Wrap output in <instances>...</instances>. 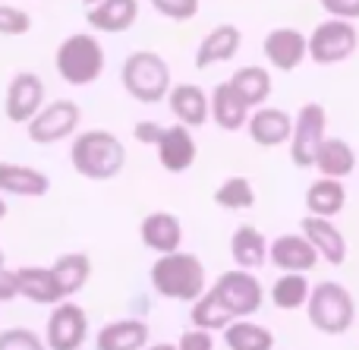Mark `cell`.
Returning a JSON list of instances; mask_svg holds the SVG:
<instances>
[{
  "label": "cell",
  "instance_id": "obj_1",
  "mask_svg": "<svg viewBox=\"0 0 359 350\" xmlns=\"http://www.w3.org/2000/svg\"><path fill=\"white\" fill-rule=\"evenodd\" d=\"M69 164L86 180L104 183V180H114L123 170L126 149L120 142V136H114L111 130H86L73 139Z\"/></svg>",
  "mask_w": 359,
  "mask_h": 350
},
{
  "label": "cell",
  "instance_id": "obj_2",
  "mask_svg": "<svg viewBox=\"0 0 359 350\" xmlns=\"http://www.w3.org/2000/svg\"><path fill=\"white\" fill-rule=\"evenodd\" d=\"M149 281L155 294L164 300H180V303H196L205 294V265L192 253H168L158 256L149 271Z\"/></svg>",
  "mask_w": 359,
  "mask_h": 350
},
{
  "label": "cell",
  "instance_id": "obj_3",
  "mask_svg": "<svg viewBox=\"0 0 359 350\" xmlns=\"http://www.w3.org/2000/svg\"><path fill=\"white\" fill-rule=\"evenodd\" d=\"M120 82L130 92V98L142 101V105H158L174 88L168 60L155 51H133L120 67Z\"/></svg>",
  "mask_w": 359,
  "mask_h": 350
},
{
  "label": "cell",
  "instance_id": "obj_4",
  "mask_svg": "<svg viewBox=\"0 0 359 350\" xmlns=\"http://www.w3.org/2000/svg\"><path fill=\"white\" fill-rule=\"evenodd\" d=\"M306 316L309 325L322 335H347L350 325L356 322V300L344 284L337 281H322L312 288L309 303H306Z\"/></svg>",
  "mask_w": 359,
  "mask_h": 350
},
{
  "label": "cell",
  "instance_id": "obj_5",
  "mask_svg": "<svg viewBox=\"0 0 359 350\" xmlns=\"http://www.w3.org/2000/svg\"><path fill=\"white\" fill-rule=\"evenodd\" d=\"M57 73H60L63 82L69 86H92L101 73H104V48L95 35L88 32H73L69 38H63L60 48L54 54Z\"/></svg>",
  "mask_w": 359,
  "mask_h": 350
},
{
  "label": "cell",
  "instance_id": "obj_6",
  "mask_svg": "<svg viewBox=\"0 0 359 350\" xmlns=\"http://www.w3.org/2000/svg\"><path fill=\"white\" fill-rule=\"evenodd\" d=\"M306 41H309V60L312 63H318V67H334V63H344L356 54L359 32H356L353 22L328 19V22H318Z\"/></svg>",
  "mask_w": 359,
  "mask_h": 350
},
{
  "label": "cell",
  "instance_id": "obj_7",
  "mask_svg": "<svg viewBox=\"0 0 359 350\" xmlns=\"http://www.w3.org/2000/svg\"><path fill=\"white\" fill-rule=\"evenodd\" d=\"M328 130V111L318 101H306L293 117V136H290V161L297 168H316V155L322 149V142Z\"/></svg>",
  "mask_w": 359,
  "mask_h": 350
},
{
  "label": "cell",
  "instance_id": "obj_8",
  "mask_svg": "<svg viewBox=\"0 0 359 350\" xmlns=\"http://www.w3.org/2000/svg\"><path fill=\"white\" fill-rule=\"evenodd\" d=\"M211 294L230 309L233 319H249L252 313H259L265 303V288L255 275L243 269H230L224 275H217V281L211 284Z\"/></svg>",
  "mask_w": 359,
  "mask_h": 350
},
{
  "label": "cell",
  "instance_id": "obj_9",
  "mask_svg": "<svg viewBox=\"0 0 359 350\" xmlns=\"http://www.w3.org/2000/svg\"><path fill=\"white\" fill-rule=\"evenodd\" d=\"M82 123V111L76 101L69 98H57L50 105H44L38 111V117L32 120L25 130H29V139L35 145H54V142H63V139L76 136Z\"/></svg>",
  "mask_w": 359,
  "mask_h": 350
},
{
  "label": "cell",
  "instance_id": "obj_10",
  "mask_svg": "<svg viewBox=\"0 0 359 350\" xmlns=\"http://www.w3.org/2000/svg\"><path fill=\"white\" fill-rule=\"evenodd\" d=\"M88 338V313L73 300H63L50 309L44 322V344L48 350H79Z\"/></svg>",
  "mask_w": 359,
  "mask_h": 350
},
{
  "label": "cell",
  "instance_id": "obj_11",
  "mask_svg": "<svg viewBox=\"0 0 359 350\" xmlns=\"http://www.w3.org/2000/svg\"><path fill=\"white\" fill-rule=\"evenodd\" d=\"M44 107V82L38 73H16L6 86V95H4V114L6 120L13 123H25L29 126L32 120L38 117V111Z\"/></svg>",
  "mask_w": 359,
  "mask_h": 350
},
{
  "label": "cell",
  "instance_id": "obj_12",
  "mask_svg": "<svg viewBox=\"0 0 359 350\" xmlns=\"http://www.w3.org/2000/svg\"><path fill=\"white\" fill-rule=\"evenodd\" d=\"M262 51H265V60L271 63L278 73H293L299 69V63L309 57V41L299 29H290V25H280V29H271L262 41Z\"/></svg>",
  "mask_w": 359,
  "mask_h": 350
},
{
  "label": "cell",
  "instance_id": "obj_13",
  "mask_svg": "<svg viewBox=\"0 0 359 350\" xmlns=\"http://www.w3.org/2000/svg\"><path fill=\"white\" fill-rule=\"evenodd\" d=\"M268 262L287 275H303L318 265V253L303 234H284V237L268 243Z\"/></svg>",
  "mask_w": 359,
  "mask_h": 350
},
{
  "label": "cell",
  "instance_id": "obj_14",
  "mask_svg": "<svg viewBox=\"0 0 359 350\" xmlns=\"http://www.w3.org/2000/svg\"><path fill=\"white\" fill-rule=\"evenodd\" d=\"M299 234L312 243V250L318 253L322 262H328V265H344L347 262V237H344L341 227L331 224L328 218L303 215V221H299Z\"/></svg>",
  "mask_w": 359,
  "mask_h": 350
},
{
  "label": "cell",
  "instance_id": "obj_15",
  "mask_svg": "<svg viewBox=\"0 0 359 350\" xmlns=\"http://www.w3.org/2000/svg\"><path fill=\"white\" fill-rule=\"evenodd\" d=\"M246 133L255 145L262 149H278V145L290 142L293 136V117L280 107H259V111L249 114Z\"/></svg>",
  "mask_w": 359,
  "mask_h": 350
},
{
  "label": "cell",
  "instance_id": "obj_16",
  "mask_svg": "<svg viewBox=\"0 0 359 350\" xmlns=\"http://www.w3.org/2000/svg\"><path fill=\"white\" fill-rule=\"evenodd\" d=\"M155 149H158V161H161V168L170 170V174H183V170H189L192 164H196V155H198L192 130L183 126V123L164 126V136Z\"/></svg>",
  "mask_w": 359,
  "mask_h": 350
},
{
  "label": "cell",
  "instance_id": "obj_17",
  "mask_svg": "<svg viewBox=\"0 0 359 350\" xmlns=\"http://www.w3.org/2000/svg\"><path fill=\"white\" fill-rule=\"evenodd\" d=\"M50 193V177L38 168L16 161H0V196H22V199H41Z\"/></svg>",
  "mask_w": 359,
  "mask_h": 350
},
{
  "label": "cell",
  "instance_id": "obj_18",
  "mask_svg": "<svg viewBox=\"0 0 359 350\" xmlns=\"http://www.w3.org/2000/svg\"><path fill=\"white\" fill-rule=\"evenodd\" d=\"M139 237H142L145 250L158 253V256H168V253H177L183 246V224L170 212H151L139 224Z\"/></svg>",
  "mask_w": 359,
  "mask_h": 350
},
{
  "label": "cell",
  "instance_id": "obj_19",
  "mask_svg": "<svg viewBox=\"0 0 359 350\" xmlns=\"http://www.w3.org/2000/svg\"><path fill=\"white\" fill-rule=\"evenodd\" d=\"M240 44H243V32L236 25H230V22L215 25L196 48V69H208L215 63L233 60L240 54Z\"/></svg>",
  "mask_w": 359,
  "mask_h": 350
},
{
  "label": "cell",
  "instance_id": "obj_20",
  "mask_svg": "<svg viewBox=\"0 0 359 350\" xmlns=\"http://www.w3.org/2000/svg\"><path fill=\"white\" fill-rule=\"evenodd\" d=\"M168 107H170V114L177 117V123L189 126V130H196V126H205V120L211 117L208 95H205V88L192 86V82H180V86L170 88Z\"/></svg>",
  "mask_w": 359,
  "mask_h": 350
},
{
  "label": "cell",
  "instance_id": "obj_21",
  "mask_svg": "<svg viewBox=\"0 0 359 350\" xmlns=\"http://www.w3.org/2000/svg\"><path fill=\"white\" fill-rule=\"evenodd\" d=\"M149 347V325L142 319H114L95 335V350H145Z\"/></svg>",
  "mask_w": 359,
  "mask_h": 350
},
{
  "label": "cell",
  "instance_id": "obj_22",
  "mask_svg": "<svg viewBox=\"0 0 359 350\" xmlns=\"http://www.w3.org/2000/svg\"><path fill=\"white\" fill-rule=\"evenodd\" d=\"M88 25L95 32H107V35H120V32L133 29L139 19V0H101L86 13Z\"/></svg>",
  "mask_w": 359,
  "mask_h": 350
},
{
  "label": "cell",
  "instance_id": "obj_23",
  "mask_svg": "<svg viewBox=\"0 0 359 350\" xmlns=\"http://www.w3.org/2000/svg\"><path fill=\"white\" fill-rule=\"evenodd\" d=\"M208 105H211V120H215L221 130H227V133L243 130V126L249 123V114H252L246 107V101L233 92V86H230V82L215 86V92L208 95Z\"/></svg>",
  "mask_w": 359,
  "mask_h": 350
},
{
  "label": "cell",
  "instance_id": "obj_24",
  "mask_svg": "<svg viewBox=\"0 0 359 350\" xmlns=\"http://www.w3.org/2000/svg\"><path fill=\"white\" fill-rule=\"evenodd\" d=\"M230 259L236 262V269L252 271L262 269L268 262V240L259 227L252 224H240L230 237Z\"/></svg>",
  "mask_w": 359,
  "mask_h": 350
},
{
  "label": "cell",
  "instance_id": "obj_25",
  "mask_svg": "<svg viewBox=\"0 0 359 350\" xmlns=\"http://www.w3.org/2000/svg\"><path fill=\"white\" fill-rule=\"evenodd\" d=\"M16 278H19V297H25V300L38 303V307H57V303H63L54 275L44 265H22V269H16Z\"/></svg>",
  "mask_w": 359,
  "mask_h": 350
},
{
  "label": "cell",
  "instance_id": "obj_26",
  "mask_svg": "<svg viewBox=\"0 0 359 350\" xmlns=\"http://www.w3.org/2000/svg\"><path fill=\"white\" fill-rule=\"evenodd\" d=\"M356 168V152L353 145L347 142V139L341 136H331L322 142V149H318L316 155V170L325 177V180H344V177H350Z\"/></svg>",
  "mask_w": 359,
  "mask_h": 350
},
{
  "label": "cell",
  "instance_id": "obj_27",
  "mask_svg": "<svg viewBox=\"0 0 359 350\" xmlns=\"http://www.w3.org/2000/svg\"><path fill=\"white\" fill-rule=\"evenodd\" d=\"M50 275L57 281V290H60L63 300L76 297L92 278V259L86 253H63L54 265H50Z\"/></svg>",
  "mask_w": 359,
  "mask_h": 350
},
{
  "label": "cell",
  "instance_id": "obj_28",
  "mask_svg": "<svg viewBox=\"0 0 359 350\" xmlns=\"http://www.w3.org/2000/svg\"><path fill=\"white\" fill-rule=\"evenodd\" d=\"M347 206V189L344 180H325L318 177L309 189H306V215H316V218H337Z\"/></svg>",
  "mask_w": 359,
  "mask_h": 350
},
{
  "label": "cell",
  "instance_id": "obj_29",
  "mask_svg": "<svg viewBox=\"0 0 359 350\" xmlns=\"http://www.w3.org/2000/svg\"><path fill=\"white\" fill-rule=\"evenodd\" d=\"M227 82L233 86V92L246 101L249 111H252V107L259 111L268 101V95H271V73H268L265 67H240Z\"/></svg>",
  "mask_w": 359,
  "mask_h": 350
},
{
  "label": "cell",
  "instance_id": "obj_30",
  "mask_svg": "<svg viewBox=\"0 0 359 350\" xmlns=\"http://www.w3.org/2000/svg\"><path fill=\"white\" fill-rule=\"evenodd\" d=\"M189 319H192V328H202V332H224L227 325H233V316L230 309L217 300L211 290H205L189 309Z\"/></svg>",
  "mask_w": 359,
  "mask_h": 350
},
{
  "label": "cell",
  "instance_id": "obj_31",
  "mask_svg": "<svg viewBox=\"0 0 359 350\" xmlns=\"http://www.w3.org/2000/svg\"><path fill=\"white\" fill-rule=\"evenodd\" d=\"M224 344L230 350H274V335L265 325H255L249 319H236L224 328Z\"/></svg>",
  "mask_w": 359,
  "mask_h": 350
},
{
  "label": "cell",
  "instance_id": "obj_32",
  "mask_svg": "<svg viewBox=\"0 0 359 350\" xmlns=\"http://www.w3.org/2000/svg\"><path fill=\"white\" fill-rule=\"evenodd\" d=\"M309 294L312 288L306 275H280L271 288V303L284 313H293V309H303L309 303Z\"/></svg>",
  "mask_w": 359,
  "mask_h": 350
},
{
  "label": "cell",
  "instance_id": "obj_33",
  "mask_svg": "<svg viewBox=\"0 0 359 350\" xmlns=\"http://www.w3.org/2000/svg\"><path fill=\"white\" fill-rule=\"evenodd\" d=\"M215 202L217 208H227V212H246L255 206V189L246 177L233 174L215 189Z\"/></svg>",
  "mask_w": 359,
  "mask_h": 350
},
{
  "label": "cell",
  "instance_id": "obj_34",
  "mask_svg": "<svg viewBox=\"0 0 359 350\" xmlns=\"http://www.w3.org/2000/svg\"><path fill=\"white\" fill-rule=\"evenodd\" d=\"M32 32V16L19 6L10 4H0V35L6 38H19V35H29Z\"/></svg>",
  "mask_w": 359,
  "mask_h": 350
},
{
  "label": "cell",
  "instance_id": "obj_35",
  "mask_svg": "<svg viewBox=\"0 0 359 350\" xmlns=\"http://www.w3.org/2000/svg\"><path fill=\"white\" fill-rule=\"evenodd\" d=\"M0 350H48L32 328H4L0 332Z\"/></svg>",
  "mask_w": 359,
  "mask_h": 350
},
{
  "label": "cell",
  "instance_id": "obj_36",
  "mask_svg": "<svg viewBox=\"0 0 359 350\" xmlns=\"http://www.w3.org/2000/svg\"><path fill=\"white\" fill-rule=\"evenodd\" d=\"M155 13H161L164 19H174V22H189L198 16V0H151Z\"/></svg>",
  "mask_w": 359,
  "mask_h": 350
},
{
  "label": "cell",
  "instance_id": "obj_37",
  "mask_svg": "<svg viewBox=\"0 0 359 350\" xmlns=\"http://www.w3.org/2000/svg\"><path fill=\"white\" fill-rule=\"evenodd\" d=\"M318 4L331 19H344V22L359 19V0H318Z\"/></svg>",
  "mask_w": 359,
  "mask_h": 350
},
{
  "label": "cell",
  "instance_id": "obj_38",
  "mask_svg": "<svg viewBox=\"0 0 359 350\" xmlns=\"http://www.w3.org/2000/svg\"><path fill=\"white\" fill-rule=\"evenodd\" d=\"M177 350H215V335L202 332V328H189L180 335Z\"/></svg>",
  "mask_w": 359,
  "mask_h": 350
},
{
  "label": "cell",
  "instance_id": "obj_39",
  "mask_svg": "<svg viewBox=\"0 0 359 350\" xmlns=\"http://www.w3.org/2000/svg\"><path fill=\"white\" fill-rule=\"evenodd\" d=\"M164 136V126L155 123V120H139L136 126H133V139H136L139 145H158Z\"/></svg>",
  "mask_w": 359,
  "mask_h": 350
},
{
  "label": "cell",
  "instance_id": "obj_40",
  "mask_svg": "<svg viewBox=\"0 0 359 350\" xmlns=\"http://www.w3.org/2000/svg\"><path fill=\"white\" fill-rule=\"evenodd\" d=\"M19 297V278L16 271L0 269V303H13Z\"/></svg>",
  "mask_w": 359,
  "mask_h": 350
},
{
  "label": "cell",
  "instance_id": "obj_41",
  "mask_svg": "<svg viewBox=\"0 0 359 350\" xmlns=\"http://www.w3.org/2000/svg\"><path fill=\"white\" fill-rule=\"evenodd\" d=\"M145 350H177V344H170V341H158V344H151Z\"/></svg>",
  "mask_w": 359,
  "mask_h": 350
},
{
  "label": "cell",
  "instance_id": "obj_42",
  "mask_svg": "<svg viewBox=\"0 0 359 350\" xmlns=\"http://www.w3.org/2000/svg\"><path fill=\"white\" fill-rule=\"evenodd\" d=\"M6 212H10V206H6V199H4V196H0V221L6 218Z\"/></svg>",
  "mask_w": 359,
  "mask_h": 350
},
{
  "label": "cell",
  "instance_id": "obj_43",
  "mask_svg": "<svg viewBox=\"0 0 359 350\" xmlns=\"http://www.w3.org/2000/svg\"><path fill=\"white\" fill-rule=\"evenodd\" d=\"M82 4H86L88 10H92V6H95V4H101V0H82Z\"/></svg>",
  "mask_w": 359,
  "mask_h": 350
},
{
  "label": "cell",
  "instance_id": "obj_44",
  "mask_svg": "<svg viewBox=\"0 0 359 350\" xmlns=\"http://www.w3.org/2000/svg\"><path fill=\"white\" fill-rule=\"evenodd\" d=\"M0 269H4V250H0Z\"/></svg>",
  "mask_w": 359,
  "mask_h": 350
}]
</instances>
